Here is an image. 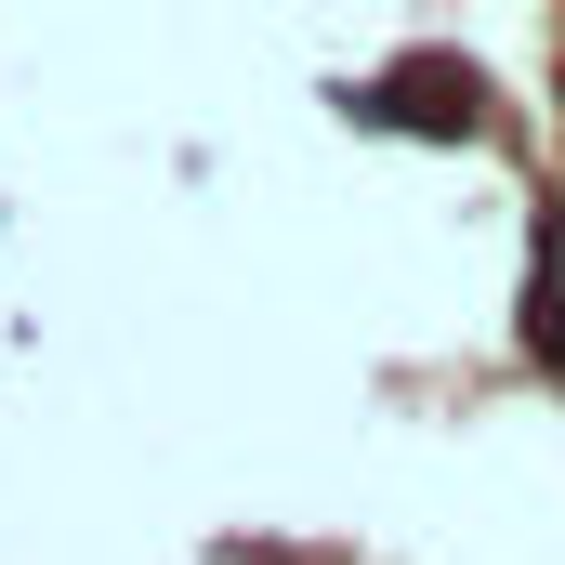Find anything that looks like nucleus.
Masks as SVG:
<instances>
[]
</instances>
